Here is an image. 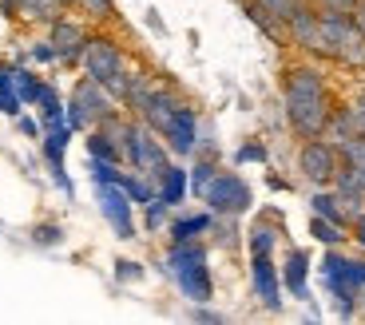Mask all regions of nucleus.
I'll list each match as a JSON object with an SVG mask.
<instances>
[{
	"label": "nucleus",
	"instance_id": "obj_1",
	"mask_svg": "<svg viewBox=\"0 0 365 325\" xmlns=\"http://www.w3.org/2000/svg\"><path fill=\"white\" fill-rule=\"evenodd\" d=\"M282 103H286V119L302 139L322 135L329 115H334L326 76L314 63H294V68L282 72Z\"/></svg>",
	"mask_w": 365,
	"mask_h": 325
},
{
	"label": "nucleus",
	"instance_id": "obj_2",
	"mask_svg": "<svg viewBox=\"0 0 365 325\" xmlns=\"http://www.w3.org/2000/svg\"><path fill=\"white\" fill-rule=\"evenodd\" d=\"M167 274H171V282L179 286L182 298L195 301V306L215 298V278H210L207 246H202V238L167 246Z\"/></svg>",
	"mask_w": 365,
	"mask_h": 325
},
{
	"label": "nucleus",
	"instance_id": "obj_3",
	"mask_svg": "<svg viewBox=\"0 0 365 325\" xmlns=\"http://www.w3.org/2000/svg\"><path fill=\"white\" fill-rule=\"evenodd\" d=\"M318 274H322L326 294L338 306V317H354L357 294H365V262L361 258H346L338 246H329L318 262Z\"/></svg>",
	"mask_w": 365,
	"mask_h": 325
},
{
	"label": "nucleus",
	"instance_id": "obj_4",
	"mask_svg": "<svg viewBox=\"0 0 365 325\" xmlns=\"http://www.w3.org/2000/svg\"><path fill=\"white\" fill-rule=\"evenodd\" d=\"M123 162H128L131 171L159 182V175L171 167V147L159 139L155 127H147L139 115L123 119Z\"/></svg>",
	"mask_w": 365,
	"mask_h": 325
},
{
	"label": "nucleus",
	"instance_id": "obj_5",
	"mask_svg": "<svg viewBox=\"0 0 365 325\" xmlns=\"http://www.w3.org/2000/svg\"><path fill=\"white\" fill-rule=\"evenodd\" d=\"M80 63H83V76H91L96 83H103V88H108L119 103H123L128 83H131V68H128V56H123V48H119L115 40L88 36Z\"/></svg>",
	"mask_w": 365,
	"mask_h": 325
},
{
	"label": "nucleus",
	"instance_id": "obj_6",
	"mask_svg": "<svg viewBox=\"0 0 365 325\" xmlns=\"http://www.w3.org/2000/svg\"><path fill=\"white\" fill-rule=\"evenodd\" d=\"M322 12V9H318ZM318 56L346 68H365V32L349 12H322V48Z\"/></svg>",
	"mask_w": 365,
	"mask_h": 325
},
{
	"label": "nucleus",
	"instance_id": "obj_7",
	"mask_svg": "<svg viewBox=\"0 0 365 325\" xmlns=\"http://www.w3.org/2000/svg\"><path fill=\"white\" fill-rule=\"evenodd\" d=\"M115 96H111L103 83H96L91 76H83V80H76L72 96H68L64 111H68V123H72V131H91V127L108 123L111 115H115Z\"/></svg>",
	"mask_w": 365,
	"mask_h": 325
},
{
	"label": "nucleus",
	"instance_id": "obj_8",
	"mask_svg": "<svg viewBox=\"0 0 365 325\" xmlns=\"http://www.w3.org/2000/svg\"><path fill=\"white\" fill-rule=\"evenodd\" d=\"M199 199L207 202L210 215H235L238 218L255 207V190H250V182L238 171H215V179L207 182V190H202Z\"/></svg>",
	"mask_w": 365,
	"mask_h": 325
},
{
	"label": "nucleus",
	"instance_id": "obj_9",
	"mask_svg": "<svg viewBox=\"0 0 365 325\" xmlns=\"http://www.w3.org/2000/svg\"><path fill=\"white\" fill-rule=\"evenodd\" d=\"M338 167H341L338 143H329L326 135H314V139H306V143H302V151H298V175L306 182H314V187H334Z\"/></svg>",
	"mask_w": 365,
	"mask_h": 325
},
{
	"label": "nucleus",
	"instance_id": "obj_10",
	"mask_svg": "<svg viewBox=\"0 0 365 325\" xmlns=\"http://www.w3.org/2000/svg\"><path fill=\"white\" fill-rule=\"evenodd\" d=\"M96 202H100V215L108 218V226L115 230V238L131 242L135 234V202L128 199V190L119 187V182H96Z\"/></svg>",
	"mask_w": 365,
	"mask_h": 325
},
{
	"label": "nucleus",
	"instance_id": "obj_11",
	"mask_svg": "<svg viewBox=\"0 0 365 325\" xmlns=\"http://www.w3.org/2000/svg\"><path fill=\"white\" fill-rule=\"evenodd\" d=\"M250 289L270 314L282 309V270L274 266V254H250Z\"/></svg>",
	"mask_w": 365,
	"mask_h": 325
},
{
	"label": "nucleus",
	"instance_id": "obj_12",
	"mask_svg": "<svg viewBox=\"0 0 365 325\" xmlns=\"http://www.w3.org/2000/svg\"><path fill=\"white\" fill-rule=\"evenodd\" d=\"M159 139L171 147V155H182V159L195 155V147H199V115H195L191 103H179V108H175V115L167 119Z\"/></svg>",
	"mask_w": 365,
	"mask_h": 325
},
{
	"label": "nucleus",
	"instance_id": "obj_13",
	"mask_svg": "<svg viewBox=\"0 0 365 325\" xmlns=\"http://www.w3.org/2000/svg\"><path fill=\"white\" fill-rule=\"evenodd\" d=\"M68 143H72V123H68V119L40 131V151H44V159H48V171H52V179L64 187V195H72V179H68V171H64Z\"/></svg>",
	"mask_w": 365,
	"mask_h": 325
},
{
	"label": "nucleus",
	"instance_id": "obj_14",
	"mask_svg": "<svg viewBox=\"0 0 365 325\" xmlns=\"http://www.w3.org/2000/svg\"><path fill=\"white\" fill-rule=\"evenodd\" d=\"M48 40H52L56 60L60 63H80L83 44H88V32H83V24H76L72 16H60V20L48 24Z\"/></svg>",
	"mask_w": 365,
	"mask_h": 325
},
{
	"label": "nucleus",
	"instance_id": "obj_15",
	"mask_svg": "<svg viewBox=\"0 0 365 325\" xmlns=\"http://www.w3.org/2000/svg\"><path fill=\"white\" fill-rule=\"evenodd\" d=\"M282 289L298 301H310V254L302 250V246H290V250H286Z\"/></svg>",
	"mask_w": 365,
	"mask_h": 325
},
{
	"label": "nucleus",
	"instance_id": "obj_16",
	"mask_svg": "<svg viewBox=\"0 0 365 325\" xmlns=\"http://www.w3.org/2000/svg\"><path fill=\"white\" fill-rule=\"evenodd\" d=\"M210 222H215V215L210 210H199V215H179L171 218V242H195V238L210 234Z\"/></svg>",
	"mask_w": 365,
	"mask_h": 325
},
{
	"label": "nucleus",
	"instance_id": "obj_17",
	"mask_svg": "<svg viewBox=\"0 0 365 325\" xmlns=\"http://www.w3.org/2000/svg\"><path fill=\"white\" fill-rule=\"evenodd\" d=\"M155 190H159V199L167 202V207H179L182 199H187V190H191V175L182 171V167H167L163 175H159V182H155Z\"/></svg>",
	"mask_w": 365,
	"mask_h": 325
},
{
	"label": "nucleus",
	"instance_id": "obj_18",
	"mask_svg": "<svg viewBox=\"0 0 365 325\" xmlns=\"http://www.w3.org/2000/svg\"><path fill=\"white\" fill-rule=\"evenodd\" d=\"M310 207H314V215H322V218H329V222H338V226H349L354 218H349V210H346V202H341V195L334 187H318L314 190V199H310Z\"/></svg>",
	"mask_w": 365,
	"mask_h": 325
},
{
	"label": "nucleus",
	"instance_id": "obj_19",
	"mask_svg": "<svg viewBox=\"0 0 365 325\" xmlns=\"http://www.w3.org/2000/svg\"><path fill=\"white\" fill-rule=\"evenodd\" d=\"M242 9H247V20H250V24H255L258 32H266V36H270L274 44H290V36H286V24H282L278 16H270V12H266L262 4H258V0H247Z\"/></svg>",
	"mask_w": 365,
	"mask_h": 325
},
{
	"label": "nucleus",
	"instance_id": "obj_20",
	"mask_svg": "<svg viewBox=\"0 0 365 325\" xmlns=\"http://www.w3.org/2000/svg\"><path fill=\"white\" fill-rule=\"evenodd\" d=\"M64 9L68 4H60V0H16V16H24V20H32V24H52V20H60L64 16Z\"/></svg>",
	"mask_w": 365,
	"mask_h": 325
},
{
	"label": "nucleus",
	"instance_id": "obj_21",
	"mask_svg": "<svg viewBox=\"0 0 365 325\" xmlns=\"http://www.w3.org/2000/svg\"><path fill=\"white\" fill-rule=\"evenodd\" d=\"M32 108H40V127H56V123H64L68 111H64V100H60V91L52 88V83H44L36 96V103Z\"/></svg>",
	"mask_w": 365,
	"mask_h": 325
},
{
	"label": "nucleus",
	"instance_id": "obj_22",
	"mask_svg": "<svg viewBox=\"0 0 365 325\" xmlns=\"http://www.w3.org/2000/svg\"><path fill=\"white\" fill-rule=\"evenodd\" d=\"M115 182L128 190V199L135 202V207H147V202L159 195V190H155V179H147V175H139V171H119Z\"/></svg>",
	"mask_w": 365,
	"mask_h": 325
},
{
	"label": "nucleus",
	"instance_id": "obj_23",
	"mask_svg": "<svg viewBox=\"0 0 365 325\" xmlns=\"http://www.w3.org/2000/svg\"><path fill=\"white\" fill-rule=\"evenodd\" d=\"M247 246H250V254H274V246H278V222L274 218H258L247 230Z\"/></svg>",
	"mask_w": 365,
	"mask_h": 325
},
{
	"label": "nucleus",
	"instance_id": "obj_24",
	"mask_svg": "<svg viewBox=\"0 0 365 325\" xmlns=\"http://www.w3.org/2000/svg\"><path fill=\"white\" fill-rule=\"evenodd\" d=\"M20 108H24V100L16 96V83H12V63L0 60V111L16 119Z\"/></svg>",
	"mask_w": 365,
	"mask_h": 325
},
{
	"label": "nucleus",
	"instance_id": "obj_25",
	"mask_svg": "<svg viewBox=\"0 0 365 325\" xmlns=\"http://www.w3.org/2000/svg\"><path fill=\"white\" fill-rule=\"evenodd\" d=\"M12 83H16V96L24 103H36L40 88H44V80H40L32 68H24V63H12Z\"/></svg>",
	"mask_w": 365,
	"mask_h": 325
},
{
	"label": "nucleus",
	"instance_id": "obj_26",
	"mask_svg": "<svg viewBox=\"0 0 365 325\" xmlns=\"http://www.w3.org/2000/svg\"><path fill=\"white\" fill-rule=\"evenodd\" d=\"M338 151H341V162L354 167L365 182V135H354V139H346V143H338Z\"/></svg>",
	"mask_w": 365,
	"mask_h": 325
},
{
	"label": "nucleus",
	"instance_id": "obj_27",
	"mask_svg": "<svg viewBox=\"0 0 365 325\" xmlns=\"http://www.w3.org/2000/svg\"><path fill=\"white\" fill-rule=\"evenodd\" d=\"M341 230H346V226L329 222V218H322V215H314V222H310V234L318 238V242H326V246H341V242H346Z\"/></svg>",
	"mask_w": 365,
	"mask_h": 325
},
{
	"label": "nucleus",
	"instance_id": "obj_28",
	"mask_svg": "<svg viewBox=\"0 0 365 325\" xmlns=\"http://www.w3.org/2000/svg\"><path fill=\"white\" fill-rule=\"evenodd\" d=\"M215 171H219V162L202 159V155H199V159H195V167L187 171V175H191V195H202V190H207V182L215 179Z\"/></svg>",
	"mask_w": 365,
	"mask_h": 325
},
{
	"label": "nucleus",
	"instance_id": "obj_29",
	"mask_svg": "<svg viewBox=\"0 0 365 325\" xmlns=\"http://www.w3.org/2000/svg\"><path fill=\"white\" fill-rule=\"evenodd\" d=\"M258 4H262V9L270 12V16H278V20L286 24V20H290L294 12H298L302 4H306V0H258Z\"/></svg>",
	"mask_w": 365,
	"mask_h": 325
},
{
	"label": "nucleus",
	"instance_id": "obj_30",
	"mask_svg": "<svg viewBox=\"0 0 365 325\" xmlns=\"http://www.w3.org/2000/svg\"><path fill=\"white\" fill-rule=\"evenodd\" d=\"M91 20H115V0H76Z\"/></svg>",
	"mask_w": 365,
	"mask_h": 325
},
{
	"label": "nucleus",
	"instance_id": "obj_31",
	"mask_svg": "<svg viewBox=\"0 0 365 325\" xmlns=\"http://www.w3.org/2000/svg\"><path fill=\"white\" fill-rule=\"evenodd\" d=\"M143 210H147V230H159V226L167 222V215H171V207H167V202L159 199V195H155L151 202H147Z\"/></svg>",
	"mask_w": 365,
	"mask_h": 325
},
{
	"label": "nucleus",
	"instance_id": "obj_32",
	"mask_svg": "<svg viewBox=\"0 0 365 325\" xmlns=\"http://www.w3.org/2000/svg\"><path fill=\"white\" fill-rule=\"evenodd\" d=\"M115 278H119V282H139V278H143V262L119 258V262H115Z\"/></svg>",
	"mask_w": 365,
	"mask_h": 325
},
{
	"label": "nucleus",
	"instance_id": "obj_33",
	"mask_svg": "<svg viewBox=\"0 0 365 325\" xmlns=\"http://www.w3.org/2000/svg\"><path fill=\"white\" fill-rule=\"evenodd\" d=\"M60 238H64V230H60V226H52V222L32 230V242H36V246H56Z\"/></svg>",
	"mask_w": 365,
	"mask_h": 325
},
{
	"label": "nucleus",
	"instance_id": "obj_34",
	"mask_svg": "<svg viewBox=\"0 0 365 325\" xmlns=\"http://www.w3.org/2000/svg\"><path fill=\"white\" fill-rule=\"evenodd\" d=\"M306 4H314L322 12H354V0H306Z\"/></svg>",
	"mask_w": 365,
	"mask_h": 325
},
{
	"label": "nucleus",
	"instance_id": "obj_35",
	"mask_svg": "<svg viewBox=\"0 0 365 325\" xmlns=\"http://www.w3.org/2000/svg\"><path fill=\"white\" fill-rule=\"evenodd\" d=\"M235 159H238V162H266V147H262V143H247L242 151L235 155Z\"/></svg>",
	"mask_w": 365,
	"mask_h": 325
},
{
	"label": "nucleus",
	"instance_id": "obj_36",
	"mask_svg": "<svg viewBox=\"0 0 365 325\" xmlns=\"http://www.w3.org/2000/svg\"><path fill=\"white\" fill-rule=\"evenodd\" d=\"M32 60H40V63H56V48H52V40H36V44H32Z\"/></svg>",
	"mask_w": 365,
	"mask_h": 325
},
{
	"label": "nucleus",
	"instance_id": "obj_37",
	"mask_svg": "<svg viewBox=\"0 0 365 325\" xmlns=\"http://www.w3.org/2000/svg\"><path fill=\"white\" fill-rule=\"evenodd\" d=\"M349 115H354L357 131L365 135V96H361V100H354V103H349Z\"/></svg>",
	"mask_w": 365,
	"mask_h": 325
},
{
	"label": "nucleus",
	"instance_id": "obj_38",
	"mask_svg": "<svg viewBox=\"0 0 365 325\" xmlns=\"http://www.w3.org/2000/svg\"><path fill=\"white\" fill-rule=\"evenodd\" d=\"M195 321H222V314H215V309H207V301H199V309H191Z\"/></svg>",
	"mask_w": 365,
	"mask_h": 325
},
{
	"label": "nucleus",
	"instance_id": "obj_39",
	"mask_svg": "<svg viewBox=\"0 0 365 325\" xmlns=\"http://www.w3.org/2000/svg\"><path fill=\"white\" fill-rule=\"evenodd\" d=\"M16 123H20V131H24V135H32V139H36L40 131H44L40 123H32V119H24V115H16Z\"/></svg>",
	"mask_w": 365,
	"mask_h": 325
},
{
	"label": "nucleus",
	"instance_id": "obj_40",
	"mask_svg": "<svg viewBox=\"0 0 365 325\" xmlns=\"http://www.w3.org/2000/svg\"><path fill=\"white\" fill-rule=\"evenodd\" d=\"M349 16H354V20H357V28L365 32V0H354V12H349Z\"/></svg>",
	"mask_w": 365,
	"mask_h": 325
},
{
	"label": "nucleus",
	"instance_id": "obj_41",
	"mask_svg": "<svg viewBox=\"0 0 365 325\" xmlns=\"http://www.w3.org/2000/svg\"><path fill=\"white\" fill-rule=\"evenodd\" d=\"M0 4H4V9H9V12H12V9H16V0H0Z\"/></svg>",
	"mask_w": 365,
	"mask_h": 325
},
{
	"label": "nucleus",
	"instance_id": "obj_42",
	"mask_svg": "<svg viewBox=\"0 0 365 325\" xmlns=\"http://www.w3.org/2000/svg\"><path fill=\"white\" fill-rule=\"evenodd\" d=\"M60 4H76V0H60Z\"/></svg>",
	"mask_w": 365,
	"mask_h": 325
}]
</instances>
